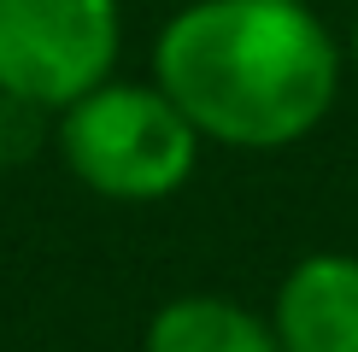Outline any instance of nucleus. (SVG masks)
<instances>
[{
    "label": "nucleus",
    "instance_id": "obj_6",
    "mask_svg": "<svg viewBox=\"0 0 358 352\" xmlns=\"http://www.w3.org/2000/svg\"><path fill=\"white\" fill-rule=\"evenodd\" d=\"M347 59H352V71H358V24H352V41H347Z\"/></svg>",
    "mask_w": 358,
    "mask_h": 352
},
{
    "label": "nucleus",
    "instance_id": "obj_3",
    "mask_svg": "<svg viewBox=\"0 0 358 352\" xmlns=\"http://www.w3.org/2000/svg\"><path fill=\"white\" fill-rule=\"evenodd\" d=\"M117 47V0H0V94L53 117L112 77Z\"/></svg>",
    "mask_w": 358,
    "mask_h": 352
},
{
    "label": "nucleus",
    "instance_id": "obj_2",
    "mask_svg": "<svg viewBox=\"0 0 358 352\" xmlns=\"http://www.w3.org/2000/svg\"><path fill=\"white\" fill-rule=\"evenodd\" d=\"M53 147L88 194L112 205H159L194 176L206 135L159 82L106 77L53 117Z\"/></svg>",
    "mask_w": 358,
    "mask_h": 352
},
{
    "label": "nucleus",
    "instance_id": "obj_1",
    "mask_svg": "<svg viewBox=\"0 0 358 352\" xmlns=\"http://www.w3.org/2000/svg\"><path fill=\"white\" fill-rule=\"evenodd\" d=\"M347 47L311 0H188L153 41V82L217 147L282 153L341 100Z\"/></svg>",
    "mask_w": 358,
    "mask_h": 352
},
{
    "label": "nucleus",
    "instance_id": "obj_4",
    "mask_svg": "<svg viewBox=\"0 0 358 352\" xmlns=\"http://www.w3.org/2000/svg\"><path fill=\"white\" fill-rule=\"evenodd\" d=\"M271 329L282 352H358V258L306 253L276 288Z\"/></svg>",
    "mask_w": 358,
    "mask_h": 352
},
{
    "label": "nucleus",
    "instance_id": "obj_5",
    "mask_svg": "<svg viewBox=\"0 0 358 352\" xmlns=\"http://www.w3.org/2000/svg\"><path fill=\"white\" fill-rule=\"evenodd\" d=\"M141 352H282L271 317L223 293H176L147 317Z\"/></svg>",
    "mask_w": 358,
    "mask_h": 352
}]
</instances>
